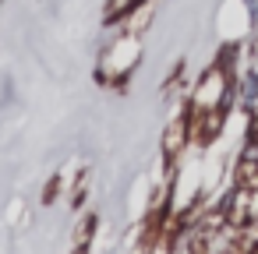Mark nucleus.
<instances>
[{
	"mask_svg": "<svg viewBox=\"0 0 258 254\" xmlns=\"http://www.w3.org/2000/svg\"><path fill=\"white\" fill-rule=\"evenodd\" d=\"M135 4H142V0H113L106 15H110V18H120V15H124L127 8H135Z\"/></svg>",
	"mask_w": 258,
	"mask_h": 254,
	"instance_id": "obj_1",
	"label": "nucleus"
}]
</instances>
